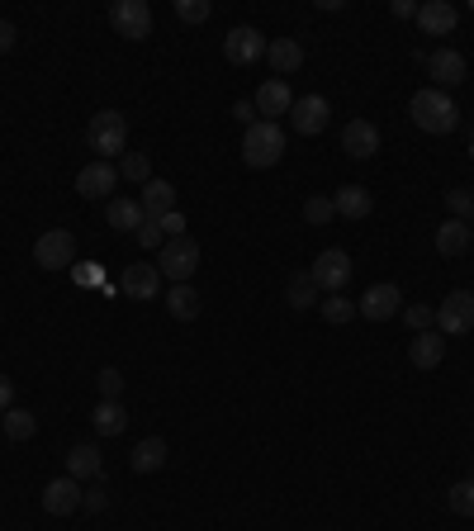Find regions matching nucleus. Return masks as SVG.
Returning a JSON list of instances; mask_svg holds the SVG:
<instances>
[{
  "instance_id": "7",
  "label": "nucleus",
  "mask_w": 474,
  "mask_h": 531,
  "mask_svg": "<svg viewBox=\"0 0 474 531\" xmlns=\"http://www.w3.org/2000/svg\"><path fill=\"white\" fill-rule=\"evenodd\" d=\"M34 266H43V271H72L76 266V238L67 233V228H48V233L34 242Z\"/></svg>"
},
{
  "instance_id": "9",
  "label": "nucleus",
  "mask_w": 474,
  "mask_h": 531,
  "mask_svg": "<svg viewBox=\"0 0 474 531\" xmlns=\"http://www.w3.org/2000/svg\"><path fill=\"white\" fill-rule=\"evenodd\" d=\"M356 313L370 318V323H389V318H399L403 313V290L394 285V280H380V285H370V290L361 294Z\"/></svg>"
},
{
  "instance_id": "23",
  "label": "nucleus",
  "mask_w": 474,
  "mask_h": 531,
  "mask_svg": "<svg viewBox=\"0 0 474 531\" xmlns=\"http://www.w3.org/2000/svg\"><path fill=\"white\" fill-rule=\"evenodd\" d=\"M143 214L147 219H166V214H171V209H176V185L171 181H157V176H152V181L143 185Z\"/></svg>"
},
{
  "instance_id": "31",
  "label": "nucleus",
  "mask_w": 474,
  "mask_h": 531,
  "mask_svg": "<svg viewBox=\"0 0 474 531\" xmlns=\"http://www.w3.org/2000/svg\"><path fill=\"white\" fill-rule=\"evenodd\" d=\"M446 503H451V513H456V517H474V479H460V484H451Z\"/></svg>"
},
{
  "instance_id": "16",
  "label": "nucleus",
  "mask_w": 474,
  "mask_h": 531,
  "mask_svg": "<svg viewBox=\"0 0 474 531\" xmlns=\"http://www.w3.org/2000/svg\"><path fill=\"white\" fill-rule=\"evenodd\" d=\"M119 290L128 294V299H157L162 294V271L157 266H147V261H133V266H124V275H119Z\"/></svg>"
},
{
  "instance_id": "26",
  "label": "nucleus",
  "mask_w": 474,
  "mask_h": 531,
  "mask_svg": "<svg viewBox=\"0 0 474 531\" xmlns=\"http://www.w3.org/2000/svg\"><path fill=\"white\" fill-rule=\"evenodd\" d=\"M105 219H110V228H119V233H138L147 214L138 200H110L105 204Z\"/></svg>"
},
{
  "instance_id": "25",
  "label": "nucleus",
  "mask_w": 474,
  "mask_h": 531,
  "mask_svg": "<svg viewBox=\"0 0 474 531\" xmlns=\"http://www.w3.org/2000/svg\"><path fill=\"white\" fill-rule=\"evenodd\" d=\"M128 465H133L138 475H157V470L166 465V441H162V437H143L138 446H133Z\"/></svg>"
},
{
  "instance_id": "37",
  "label": "nucleus",
  "mask_w": 474,
  "mask_h": 531,
  "mask_svg": "<svg viewBox=\"0 0 474 531\" xmlns=\"http://www.w3.org/2000/svg\"><path fill=\"white\" fill-rule=\"evenodd\" d=\"M209 15H214L209 0H176V19H181V24H204Z\"/></svg>"
},
{
  "instance_id": "41",
  "label": "nucleus",
  "mask_w": 474,
  "mask_h": 531,
  "mask_svg": "<svg viewBox=\"0 0 474 531\" xmlns=\"http://www.w3.org/2000/svg\"><path fill=\"white\" fill-rule=\"evenodd\" d=\"M162 233H166V238H185V214H181V209H171V214L162 219Z\"/></svg>"
},
{
  "instance_id": "43",
  "label": "nucleus",
  "mask_w": 474,
  "mask_h": 531,
  "mask_svg": "<svg viewBox=\"0 0 474 531\" xmlns=\"http://www.w3.org/2000/svg\"><path fill=\"white\" fill-rule=\"evenodd\" d=\"M10 408H15V380L0 375V413H10Z\"/></svg>"
},
{
  "instance_id": "20",
  "label": "nucleus",
  "mask_w": 474,
  "mask_h": 531,
  "mask_svg": "<svg viewBox=\"0 0 474 531\" xmlns=\"http://www.w3.org/2000/svg\"><path fill=\"white\" fill-rule=\"evenodd\" d=\"M332 209H337V219H370V190L365 185H342V190H332Z\"/></svg>"
},
{
  "instance_id": "21",
  "label": "nucleus",
  "mask_w": 474,
  "mask_h": 531,
  "mask_svg": "<svg viewBox=\"0 0 474 531\" xmlns=\"http://www.w3.org/2000/svg\"><path fill=\"white\" fill-rule=\"evenodd\" d=\"M67 475L76 479V484H86V479H100L105 475V460H100V446H72L67 451Z\"/></svg>"
},
{
  "instance_id": "12",
  "label": "nucleus",
  "mask_w": 474,
  "mask_h": 531,
  "mask_svg": "<svg viewBox=\"0 0 474 531\" xmlns=\"http://www.w3.org/2000/svg\"><path fill=\"white\" fill-rule=\"evenodd\" d=\"M332 124V105L323 100V95H299L290 110V129L304 133V138H313V133H323Z\"/></svg>"
},
{
  "instance_id": "33",
  "label": "nucleus",
  "mask_w": 474,
  "mask_h": 531,
  "mask_svg": "<svg viewBox=\"0 0 474 531\" xmlns=\"http://www.w3.org/2000/svg\"><path fill=\"white\" fill-rule=\"evenodd\" d=\"M119 176H124V181H138V185L152 181V162H147V152H124V166H119Z\"/></svg>"
},
{
  "instance_id": "24",
  "label": "nucleus",
  "mask_w": 474,
  "mask_h": 531,
  "mask_svg": "<svg viewBox=\"0 0 474 531\" xmlns=\"http://www.w3.org/2000/svg\"><path fill=\"white\" fill-rule=\"evenodd\" d=\"M266 62H271L275 72H280V81H285L290 72L304 67V43H299V38H275L271 48H266Z\"/></svg>"
},
{
  "instance_id": "28",
  "label": "nucleus",
  "mask_w": 474,
  "mask_h": 531,
  "mask_svg": "<svg viewBox=\"0 0 474 531\" xmlns=\"http://www.w3.org/2000/svg\"><path fill=\"white\" fill-rule=\"evenodd\" d=\"M166 313L181 318V323L200 318V290H195V285H171V290H166Z\"/></svg>"
},
{
  "instance_id": "38",
  "label": "nucleus",
  "mask_w": 474,
  "mask_h": 531,
  "mask_svg": "<svg viewBox=\"0 0 474 531\" xmlns=\"http://www.w3.org/2000/svg\"><path fill=\"white\" fill-rule=\"evenodd\" d=\"M403 323L413 332H432L437 328V309H427V304H413V309H403Z\"/></svg>"
},
{
  "instance_id": "11",
  "label": "nucleus",
  "mask_w": 474,
  "mask_h": 531,
  "mask_svg": "<svg viewBox=\"0 0 474 531\" xmlns=\"http://www.w3.org/2000/svg\"><path fill=\"white\" fill-rule=\"evenodd\" d=\"M114 185H119V166L114 162H86L81 171H76V195L81 200H110L114 195Z\"/></svg>"
},
{
  "instance_id": "8",
  "label": "nucleus",
  "mask_w": 474,
  "mask_h": 531,
  "mask_svg": "<svg viewBox=\"0 0 474 531\" xmlns=\"http://www.w3.org/2000/svg\"><path fill=\"white\" fill-rule=\"evenodd\" d=\"M474 328V294L470 290H451L437 304V332L441 337H465Z\"/></svg>"
},
{
  "instance_id": "6",
  "label": "nucleus",
  "mask_w": 474,
  "mask_h": 531,
  "mask_svg": "<svg viewBox=\"0 0 474 531\" xmlns=\"http://www.w3.org/2000/svg\"><path fill=\"white\" fill-rule=\"evenodd\" d=\"M110 24H114V34L119 38L143 43V38H152V5H147V0H114Z\"/></svg>"
},
{
  "instance_id": "27",
  "label": "nucleus",
  "mask_w": 474,
  "mask_h": 531,
  "mask_svg": "<svg viewBox=\"0 0 474 531\" xmlns=\"http://www.w3.org/2000/svg\"><path fill=\"white\" fill-rule=\"evenodd\" d=\"M91 427H95V437H119L128 427V413H124V403H95V413H91Z\"/></svg>"
},
{
  "instance_id": "40",
  "label": "nucleus",
  "mask_w": 474,
  "mask_h": 531,
  "mask_svg": "<svg viewBox=\"0 0 474 531\" xmlns=\"http://www.w3.org/2000/svg\"><path fill=\"white\" fill-rule=\"evenodd\" d=\"M81 508H86V513H105V508H110V489H105V484L86 489V494H81Z\"/></svg>"
},
{
  "instance_id": "2",
  "label": "nucleus",
  "mask_w": 474,
  "mask_h": 531,
  "mask_svg": "<svg viewBox=\"0 0 474 531\" xmlns=\"http://www.w3.org/2000/svg\"><path fill=\"white\" fill-rule=\"evenodd\" d=\"M285 157V129L271 124V119H256L252 129L242 133V162L252 166V171H266Z\"/></svg>"
},
{
  "instance_id": "3",
  "label": "nucleus",
  "mask_w": 474,
  "mask_h": 531,
  "mask_svg": "<svg viewBox=\"0 0 474 531\" xmlns=\"http://www.w3.org/2000/svg\"><path fill=\"white\" fill-rule=\"evenodd\" d=\"M86 143H91V152H100V162H114V157H124L128 119L119 110H100L91 124H86Z\"/></svg>"
},
{
  "instance_id": "45",
  "label": "nucleus",
  "mask_w": 474,
  "mask_h": 531,
  "mask_svg": "<svg viewBox=\"0 0 474 531\" xmlns=\"http://www.w3.org/2000/svg\"><path fill=\"white\" fill-rule=\"evenodd\" d=\"M72 275L81 280V285H100V271H95V261H86V266H72Z\"/></svg>"
},
{
  "instance_id": "10",
  "label": "nucleus",
  "mask_w": 474,
  "mask_h": 531,
  "mask_svg": "<svg viewBox=\"0 0 474 531\" xmlns=\"http://www.w3.org/2000/svg\"><path fill=\"white\" fill-rule=\"evenodd\" d=\"M309 275H313V285H318L323 294H342V285L351 280V257L342 252V247H328V252H318V257H313Z\"/></svg>"
},
{
  "instance_id": "35",
  "label": "nucleus",
  "mask_w": 474,
  "mask_h": 531,
  "mask_svg": "<svg viewBox=\"0 0 474 531\" xmlns=\"http://www.w3.org/2000/svg\"><path fill=\"white\" fill-rule=\"evenodd\" d=\"M318 309H323V318H328V323H351V313H356V304H351L347 294H328V299H323Z\"/></svg>"
},
{
  "instance_id": "39",
  "label": "nucleus",
  "mask_w": 474,
  "mask_h": 531,
  "mask_svg": "<svg viewBox=\"0 0 474 531\" xmlns=\"http://www.w3.org/2000/svg\"><path fill=\"white\" fill-rule=\"evenodd\" d=\"M133 238H138V247H147V252H152V247H162V219H143V228H138V233H133Z\"/></svg>"
},
{
  "instance_id": "46",
  "label": "nucleus",
  "mask_w": 474,
  "mask_h": 531,
  "mask_svg": "<svg viewBox=\"0 0 474 531\" xmlns=\"http://www.w3.org/2000/svg\"><path fill=\"white\" fill-rule=\"evenodd\" d=\"M389 10H394V19H418V5H413V0H394Z\"/></svg>"
},
{
  "instance_id": "4",
  "label": "nucleus",
  "mask_w": 474,
  "mask_h": 531,
  "mask_svg": "<svg viewBox=\"0 0 474 531\" xmlns=\"http://www.w3.org/2000/svg\"><path fill=\"white\" fill-rule=\"evenodd\" d=\"M157 271H162L171 285H190V275L200 271V242L190 238V233H185V238H166Z\"/></svg>"
},
{
  "instance_id": "15",
  "label": "nucleus",
  "mask_w": 474,
  "mask_h": 531,
  "mask_svg": "<svg viewBox=\"0 0 474 531\" xmlns=\"http://www.w3.org/2000/svg\"><path fill=\"white\" fill-rule=\"evenodd\" d=\"M252 105H256V119H271V124H280V114L294 110V95H290V86H285L280 76H271V81H261V91L252 95Z\"/></svg>"
},
{
  "instance_id": "42",
  "label": "nucleus",
  "mask_w": 474,
  "mask_h": 531,
  "mask_svg": "<svg viewBox=\"0 0 474 531\" xmlns=\"http://www.w3.org/2000/svg\"><path fill=\"white\" fill-rule=\"evenodd\" d=\"M233 119L242 124V129H252V124H256V105H252V100H237V105H233Z\"/></svg>"
},
{
  "instance_id": "19",
  "label": "nucleus",
  "mask_w": 474,
  "mask_h": 531,
  "mask_svg": "<svg viewBox=\"0 0 474 531\" xmlns=\"http://www.w3.org/2000/svg\"><path fill=\"white\" fill-rule=\"evenodd\" d=\"M441 356H446V337L437 328L432 332H413V342H408V361L418 370H437Z\"/></svg>"
},
{
  "instance_id": "5",
  "label": "nucleus",
  "mask_w": 474,
  "mask_h": 531,
  "mask_svg": "<svg viewBox=\"0 0 474 531\" xmlns=\"http://www.w3.org/2000/svg\"><path fill=\"white\" fill-rule=\"evenodd\" d=\"M266 48H271V38L261 34L256 24H233V29L223 34V57H228L233 67H252V62H261Z\"/></svg>"
},
{
  "instance_id": "1",
  "label": "nucleus",
  "mask_w": 474,
  "mask_h": 531,
  "mask_svg": "<svg viewBox=\"0 0 474 531\" xmlns=\"http://www.w3.org/2000/svg\"><path fill=\"white\" fill-rule=\"evenodd\" d=\"M408 114H413V124H418L422 133H437V138L460 129V105L446 91H437V86H427V91L413 95V100H408Z\"/></svg>"
},
{
  "instance_id": "14",
  "label": "nucleus",
  "mask_w": 474,
  "mask_h": 531,
  "mask_svg": "<svg viewBox=\"0 0 474 531\" xmlns=\"http://www.w3.org/2000/svg\"><path fill=\"white\" fill-rule=\"evenodd\" d=\"M81 494H86V484H76L72 475L48 479V489H43V513L48 517H72L76 508H81Z\"/></svg>"
},
{
  "instance_id": "30",
  "label": "nucleus",
  "mask_w": 474,
  "mask_h": 531,
  "mask_svg": "<svg viewBox=\"0 0 474 531\" xmlns=\"http://www.w3.org/2000/svg\"><path fill=\"white\" fill-rule=\"evenodd\" d=\"M0 427H5V437H10V441H34V432H38V418H34V413H29V408H10Z\"/></svg>"
},
{
  "instance_id": "18",
  "label": "nucleus",
  "mask_w": 474,
  "mask_h": 531,
  "mask_svg": "<svg viewBox=\"0 0 474 531\" xmlns=\"http://www.w3.org/2000/svg\"><path fill=\"white\" fill-rule=\"evenodd\" d=\"M456 24H460V10L451 5V0H427V5H418V29L427 38L456 34Z\"/></svg>"
},
{
  "instance_id": "29",
  "label": "nucleus",
  "mask_w": 474,
  "mask_h": 531,
  "mask_svg": "<svg viewBox=\"0 0 474 531\" xmlns=\"http://www.w3.org/2000/svg\"><path fill=\"white\" fill-rule=\"evenodd\" d=\"M318 294H323V290L313 285V275H309V271H294V275H290V285H285V304L304 313V309H313V304H318Z\"/></svg>"
},
{
  "instance_id": "13",
  "label": "nucleus",
  "mask_w": 474,
  "mask_h": 531,
  "mask_svg": "<svg viewBox=\"0 0 474 531\" xmlns=\"http://www.w3.org/2000/svg\"><path fill=\"white\" fill-rule=\"evenodd\" d=\"M427 76L437 81V91H456V86H465V76H470V67H465V53H456V48H437V53L427 57Z\"/></svg>"
},
{
  "instance_id": "36",
  "label": "nucleus",
  "mask_w": 474,
  "mask_h": 531,
  "mask_svg": "<svg viewBox=\"0 0 474 531\" xmlns=\"http://www.w3.org/2000/svg\"><path fill=\"white\" fill-rule=\"evenodd\" d=\"M304 219H309L313 228H323V223L337 219V209H332V195H313V200L304 204Z\"/></svg>"
},
{
  "instance_id": "17",
  "label": "nucleus",
  "mask_w": 474,
  "mask_h": 531,
  "mask_svg": "<svg viewBox=\"0 0 474 531\" xmlns=\"http://www.w3.org/2000/svg\"><path fill=\"white\" fill-rule=\"evenodd\" d=\"M342 152H347L351 162H370L380 152V129L370 119H351L347 129H342Z\"/></svg>"
},
{
  "instance_id": "34",
  "label": "nucleus",
  "mask_w": 474,
  "mask_h": 531,
  "mask_svg": "<svg viewBox=\"0 0 474 531\" xmlns=\"http://www.w3.org/2000/svg\"><path fill=\"white\" fill-rule=\"evenodd\" d=\"M446 209H451V219L470 223V219H474V190H465V185L446 190Z\"/></svg>"
},
{
  "instance_id": "22",
  "label": "nucleus",
  "mask_w": 474,
  "mask_h": 531,
  "mask_svg": "<svg viewBox=\"0 0 474 531\" xmlns=\"http://www.w3.org/2000/svg\"><path fill=\"white\" fill-rule=\"evenodd\" d=\"M470 242H474V228H470V223L446 219L437 228V252H441V257H465V252H470Z\"/></svg>"
},
{
  "instance_id": "32",
  "label": "nucleus",
  "mask_w": 474,
  "mask_h": 531,
  "mask_svg": "<svg viewBox=\"0 0 474 531\" xmlns=\"http://www.w3.org/2000/svg\"><path fill=\"white\" fill-rule=\"evenodd\" d=\"M95 389H100V399L105 403H124V375L114 366H105L100 375H95Z\"/></svg>"
},
{
  "instance_id": "44",
  "label": "nucleus",
  "mask_w": 474,
  "mask_h": 531,
  "mask_svg": "<svg viewBox=\"0 0 474 531\" xmlns=\"http://www.w3.org/2000/svg\"><path fill=\"white\" fill-rule=\"evenodd\" d=\"M15 24H10V19H0V57H5V53H10V48H15Z\"/></svg>"
}]
</instances>
